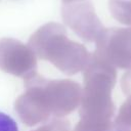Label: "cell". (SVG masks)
Wrapping results in <instances>:
<instances>
[{"mask_svg":"<svg viewBox=\"0 0 131 131\" xmlns=\"http://www.w3.org/2000/svg\"><path fill=\"white\" fill-rule=\"evenodd\" d=\"M0 131H19L16 121L3 112H0Z\"/></svg>","mask_w":131,"mask_h":131,"instance_id":"2","label":"cell"},{"mask_svg":"<svg viewBox=\"0 0 131 131\" xmlns=\"http://www.w3.org/2000/svg\"><path fill=\"white\" fill-rule=\"evenodd\" d=\"M108 131H121V130H108Z\"/></svg>","mask_w":131,"mask_h":131,"instance_id":"4","label":"cell"},{"mask_svg":"<svg viewBox=\"0 0 131 131\" xmlns=\"http://www.w3.org/2000/svg\"><path fill=\"white\" fill-rule=\"evenodd\" d=\"M110 10L122 21H131V0H110Z\"/></svg>","mask_w":131,"mask_h":131,"instance_id":"1","label":"cell"},{"mask_svg":"<svg viewBox=\"0 0 131 131\" xmlns=\"http://www.w3.org/2000/svg\"><path fill=\"white\" fill-rule=\"evenodd\" d=\"M64 3H72V2H78V1H83V0H62Z\"/></svg>","mask_w":131,"mask_h":131,"instance_id":"3","label":"cell"}]
</instances>
